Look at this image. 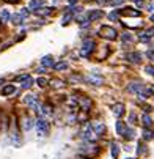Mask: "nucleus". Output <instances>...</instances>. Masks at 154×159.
<instances>
[{"label": "nucleus", "instance_id": "obj_1", "mask_svg": "<svg viewBox=\"0 0 154 159\" xmlns=\"http://www.w3.org/2000/svg\"><path fill=\"white\" fill-rule=\"evenodd\" d=\"M99 35L105 39H115L116 38V30L110 25H102L101 30H99Z\"/></svg>", "mask_w": 154, "mask_h": 159}, {"label": "nucleus", "instance_id": "obj_2", "mask_svg": "<svg viewBox=\"0 0 154 159\" xmlns=\"http://www.w3.org/2000/svg\"><path fill=\"white\" fill-rule=\"evenodd\" d=\"M36 128H38V134H41V136H46V134L49 132V123L44 118H39V120L36 121Z\"/></svg>", "mask_w": 154, "mask_h": 159}, {"label": "nucleus", "instance_id": "obj_3", "mask_svg": "<svg viewBox=\"0 0 154 159\" xmlns=\"http://www.w3.org/2000/svg\"><path fill=\"white\" fill-rule=\"evenodd\" d=\"M95 50V41H85L83 47L80 49V55L82 57H90V54Z\"/></svg>", "mask_w": 154, "mask_h": 159}, {"label": "nucleus", "instance_id": "obj_4", "mask_svg": "<svg viewBox=\"0 0 154 159\" xmlns=\"http://www.w3.org/2000/svg\"><path fill=\"white\" fill-rule=\"evenodd\" d=\"M102 16H104V13L101 10H95V11L88 13V21H98V19H101Z\"/></svg>", "mask_w": 154, "mask_h": 159}, {"label": "nucleus", "instance_id": "obj_5", "mask_svg": "<svg viewBox=\"0 0 154 159\" xmlns=\"http://www.w3.org/2000/svg\"><path fill=\"white\" fill-rule=\"evenodd\" d=\"M128 60H130L132 63H140V62H142V54L130 52V54H128Z\"/></svg>", "mask_w": 154, "mask_h": 159}, {"label": "nucleus", "instance_id": "obj_6", "mask_svg": "<svg viewBox=\"0 0 154 159\" xmlns=\"http://www.w3.org/2000/svg\"><path fill=\"white\" fill-rule=\"evenodd\" d=\"M113 113H115L116 117H121V115L124 113V104H115V106H113Z\"/></svg>", "mask_w": 154, "mask_h": 159}, {"label": "nucleus", "instance_id": "obj_7", "mask_svg": "<svg viewBox=\"0 0 154 159\" xmlns=\"http://www.w3.org/2000/svg\"><path fill=\"white\" fill-rule=\"evenodd\" d=\"M116 131H118V134L124 136V132H126V124H124V121H118V123H116Z\"/></svg>", "mask_w": 154, "mask_h": 159}, {"label": "nucleus", "instance_id": "obj_8", "mask_svg": "<svg viewBox=\"0 0 154 159\" xmlns=\"http://www.w3.org/2000/svg\"><path fill=\"white\" fill-rule=\"evenodd\" d=\"M121 13H123V14H126V16H135V18H137V16H140V11H137V10H121Z\"/></svg>", "mask_w": 154, "mask_h": 159}, {"label": "nucleus", "instance_id": "obj_9", "mask_svg": "<svg viewBox=\"0 0 154 159\" xmlns=\"http://www.w3.org/2000/svg\"><path fill=\"white\" fill-rule=\"evenodd\" d=\"M41 63H43L44 66H52V65H53V57H51V55H46L44 58L41 60Z\"/></svg>", "mask_w": 154, "mask_h": 159}, {"label": "nucleus", "instance_id": "obj_10", "mask_svg": "<svg viewBox=\"0 0 154 159\" xmlns=\"http://www.w3.org/2000/svg\"><path fill=\"white\" fill-rule=\"evenodd\" d=\"M43 5V2L41 0H32V2H30V10H39V6Z\"/></svg>", "mask_w": 154, "mask_h": 159}, {"label": "nucleus", "instance_id": "obj_11", "mask_svg": "<svg viewBox=\"0 0 154 159\" xmlns=\"http://www.w3.org/2000/svg\"><path fill=\"white\" fill-rule=\"evenodd\" d=\"M11 93H14V85H6L5 88L2 90V94H3V96H6V94H11Z\"/></svg>", "mask_w": 154, "mask_h": 159}, {"label": "nucleus", "instance_id": "obj_12", "mask_svg": "<svg viewBox=\"0 0 154 159\" xmlns=\"http://www.w3.org/2000/svg\"><path fill=\"white\" fill-rule=\"evenodd\" d=\"M32 84H33V79L30 76H27L25 79H24V84H22V87H24V88H30V87H32Z\"/></svg>", "mask_w": 154, "mask_h": 159}, {"label": "nucleus", "instance_id": "obj_13", "mask_svg": "<svg viewBox=\"0 0 154 159\" xmlns=\"http://www.w3.org/2000/svg\"><path fill=\"white\" fill-rule=\"evenodd\" d=\"M129 90L130 91H138L140 93V91L143 90V85L142 84H134V85H129Z\"/></svg>", "mask_w": 154, "mask_h": 159}, {"label": "nucleus", "instance_id": "obj_14", "mask_svg": "<svg viewBox=\"0 0 154 159\" xmlns=\"http://www.w3.org/2000/svg\"><path fill=\"white\" fill-rule=\"evenodd\" d=\"M71 19H72V13L68 11V13H66V16H63V25L69 24V22H71Z\"/></svg>", "mask_w": 154, "mask_h": 159}, {"label": "nucleus", "instance_id": "obj_15", "mask_svg": "<svg viewBox=\"0 0 154 159\" xmlns=\"http://www.w3.org/2000/svg\"><path fill=\"white\" fill-rule=\"evenodd\" d=\"M88 80H90V82H93L95 85H101V84H102V79H101V77H95V76L88 77Z\"/></svg>", "mask_w": 154, "mask_h": 159}, {"label": "nucleus", "instance_id": "obj_16", "mask_svg": "<svg viewBox=\"0 0 154 159\" xmlns=\"http://www.w3.org/2000/svg\"><path fill=\"white\" fill-rule=\"evenodd\" d=\"M0 18H2V21L3 22H6V21H9V13L6 11V10H3L2 13H0Z\"/></svg>", "mask_w": 154, "mask_h": 159}, {"label": "nucleus", "instance_id": "obj_17", "mask_svg": "<svg viewBox=\"0 0 154 159\" xmlns=\"http://www.w3.org/2000/svg\"><path fill=\"white\" fill-rule=\"evenodd\" d=\"M118 153H120L118 145H112V156H113V158H116V156H118Z\"/></svg>", "mask_w": 154, "mask_h": 159}, {"label": "nucleus", "instance_id": "obj_18", "mask_svg": "<svg viewBox=\"0 0 154 159\" xmlns=\"http://www.w3.org/2000/svg\"><path fill=\"white\" fill-rule=\"evenodd\" d=\"M51 85L55 87V88H60V87H63V82L61 80H51Z\"/></svg>", "mask_w": 154, "mask_h": 159}, {"label": "nucleus", "instance_id": "obj_19", "mask_svg": "<svg viewBox=\"0 0 154 159\" xmlns=\"http://www.w3.org/2000/svg\"><path fill=\"white\" fill-rule=\"evenodd\" d=\"M90 104H91V103H90V99H86V98H85V99L82 101V109H83V110H88Z\"/></svg>", "mask_w": 154, "mask_h": 159}, {"label": "nucleus", "instance_id": "obj_20", "mask_svg": "<svg viewBox=\"0 0 154 159\" xmlns=\"http://www.w3.org/2000/svg\"><path fill=\"white\" fill-rule=\"evenodd\" d=\"M30 128H32V120H30V118H25L24 120V129L28 131Z\"/></svg>", "mask_w": 154, "mask_h": 159}, {"label": "nucleus", "instance_id": "obj_21", "mask_svg": "<svg viewBox=\"0 0 154 159\" xmlns=\"http://www.w3.org/2000/svg\"><path fill=\"white\" fill-rule=\"evenodd\" d=\"M13 22H14L16 25H19V24H22V18H21V16H18V14L13 16Z\"/></svg>", "mask_w": 154, "mask_h": 159}, {"label": "nucleus", "instance_id": "obj_22", "mask_svg": "<svg viewBox=\"0 0 154 159\" xmlns=\"http://www.w3.org/2000/svg\"><path fill=\"white\" fill-rule=\"evenodd\" d=\"M66 68H68V65L65 62H60L58 65H55V69H66Z\"/></svg>", "mask_w": 154, "mask_h": 159}, {"label": "nucleus", "instance_id": "obj_23", "mask_svg": "<svg viewBox=\"0 0 154 159\" xmlns=\"http://www.w3.org/2000/svg\"><path fill=\"white\" fill-rule=\"evenodd\" d=\"M143 123H145V126H151V124H153V121L149 120V117H148V115H145V117H143Z\"/></svg>", "mask_w": 154, "mask_h": 159}, {"label": "nucleus", "instance_id": "obj_24", "mask_svg": "<svg viewBox=\"0 0 154 159\" xmlns=\"http://www.w3.org/2000/svg\"><path fill=\"white\" fill-rule=\"evenodd\" d=\"M143 36H146V38H151V36H154V29H149V30H146V33H145V35H143Z\"/></svg>", "mask_w": 154, "mask_h": 159}, {"label": "nucleus", "instance_id": "obj_25", "mask_svg": "<svg viewBox=\"0 0 154 159\" xmlns=\"http://www.w3.org/2000/svg\"><path fill=\"white\" fill-rule=\"evenodd\" d=\"M104 129H105V128H104L102 124H99V126H96V134H98V136H101V134L104 132Z\"/></svg>", "mask_w": 154, "mask_h": 159}, {"label": "nucleus", "instance_id": "obj_26", "mask_svg": "<svg viewBox=\"0 0 154 159\" xmlns=\"http://www.w3.org/2000/svg\"><path fill=\"white\" fill-rule=\"evenodd\" d=\"M123 2H124V0H112V2H110V5H112V6H116V5H121Z\"/></svg>", "mask_w": 154, "mask_h": 159}, {"label": "nucleus", "instance_id": "obj_27", "mask_svg": "<svg viewBox=\"0 0 154 159\" xmlns=\"http://www.w3.org/2000/svg\"><path fill=\"white\" fill-rule=\"evenodd\" d=\"M46 84H47V80H46V79H43V77H41V79H38V85L39 87H44Z\"/></svg>", "mask_w": 154, "mask_h": 159}, {"label": "nucleus", "instance_id": "obj_28", "mask_svg": "<svg viewBox=\"0 0 154 159\" xmlns=\"http://www.w3.org/2000/svg\"><path fill=\"white\" fill-rule=\"evenodd\" d=\"M143 137H145L146 140H149V139H153V134L149 132V131H145V136H143Z\"/></svg>", "mask_w": 154, "mask_h": 159}, {"label": "nucleus", "instance_id": "obj_29", "mask_svg": "<svg viewBox=\"0 0 154 159\" xmlns=\"http://www.w3.org/2000/svg\"><path fill=\"white\" fill-rule=\"evenodd\" d=\"M146 71H148V74H153V76H154V66H151V65L146 66Z\"/></svg>", "mask_w": 154, "mask_h": 159}, {"label": "nucleus", "instance_id": "obj_30", "mask_svg": "<svg viewBox=\"0 0 154 159\" xmlns=\"http://www.w3.org/2000/svg\"><path fill=\"white\" fill-rule=\"evenodd\" d=\"M109 18H110V19H116V18H118V13H110Z\"/></svg>", "mask_w": 154, "mask_h": 159}, {"label": "nucleus", "instance_id": "obj_31", "mask_svg": "<svg viewBox=\"0 0 154 159\" xmlns=\"http://www.w3.org/2000/svg\"><path fill=\"white\" fill-rule=\"evenodd\" d=\"M148 57H149L151 60H154V49H153V50H149V52H148Z\"/></svg>", "mask_w": 154, "mask_h": 159}, {"label": "nucleus", "instance_id": "obj_32", "mask_svg": "<svg viewBox=\"0 0 154 159\" xmlns=\"http://www.w3.org/2000/svg\"><path fill=\"white\" fill-rule=\"evenodd\" d=\"M5 2H9V3H19L21 0H5Z\"/></svg>", "mask_w": 154, "mask_h": 159}, {"label": "nucleus", "instance_id": "obj_33", "mask_svg": "<svg viewBox=\"0 0 154 159\" xmlns=\"http://www.w3.org/2000/svg\"><path fill=\"white\" fill-rule=\"evenodd\" d=\"M22 16H28V10H22Z\"/></svg>", "mask_w": 154, "mask_h": 159}, {"label": "nucleus", "instance_id": "obj_34", "mask_svg": "<svg viewBox=\"0 0 154 159\" xmlns=\"http://www.w3.org/2000/svg\"><path fill=\"white\" fill-rule=\"evenodd\" d=\"M107 0H98V3H105Z\"/></svg>", "mask_w": 154, "mask_h": 159}, {"label": "nucleus", "instance_id": "obj_35", "mask_svg": "<svg viewBox=\"0 0 154 159\" xmlns=\"http://www.w3.org/2000/svg\"><path fill=\"white\" fill-rule=\"evenodd\" d=\"M69 3H77V0H68Z\"/></svg>", "mask_w": 154, "mask_h": 159}, {"label": "nucleus", "instance_id": "obj_36", "mask_svg": "<svg viewBox=\"0 0 154 159\" xmlns=\"http://www.w3.org/2000/svg\"><path fill=\"white\" fill-rule=\"evenodd\" d=\"M151 21H154V16H151Z\"/></svg>", "mask_w": 154, "mask_h": 159}, {"label": "nucleus", "instance_id": "obj_37", "mask_svg": "<svg viewBox=\"0 0 154 159\" xmlns=\"http://www.w3.org/2000/svg\"><path fill=\"white\" fill-rule=\"evenodd\" d=\"M2 82H3V79H0V84H2Z\"/></svg>", "mask_w": 154, "mask_h": 159}, {"label": "nucleus", "instance_id": "obj_38", "mask_svg": "<svg viewBox=\"0 0 154 159\" xmlns=\"http://www.w3.org/2000/svg\"><path fill=\"white\" fill-rule=\"evenodd\" d=\"M129 159H130V158H129Z\"/></svg>", "mask_w": 154, "mask_h": 159}]
</instances>
